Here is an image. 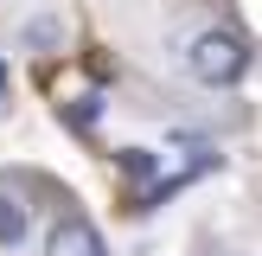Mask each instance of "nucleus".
<instances>
[{"label": "nucleus", "instance_id": "nucleus-6", "mask_svg": "<svg viewBox=\"0 0 262 256\" xmlns=\"http://www.w3.org/2000/svg\"><path fill=\"white\" fill-rule=\"evenodd\" d=\"M96 115H102V96H96V90H83V96L58 102V122H71L77 135H90V128H96Z\"/></svg>", "mask_w": 262, "mask_h": 256}, {"label": "nucleus", "instance_id": "nucleus-3", "mask_svg": "<svg viewBox=\"0 0 262 256\" xmlns=\"http://www.w3.org/2000/svg\"><path fill=\"white\" fill-rule=\"evenodd\" d=\"M26 237H32V205H26V192L0 186V250H19Z\"/></svg>", "mask_w": 262, "mask_h": 256}, {"label": "nucleus", "instance_id": "nucleus-5", "mask_svg": "<svg viewBox=\"0 0 262 256\" xmlns=\"http://www.w3.org/2000/svg\"><path fill=\"white\" fill-rule=\"evenodd\" d=\"M115 173L141 192V186H154V179H160V154H154V147H115Z\"/></svg>", "mask_w": 262, "mask_h": 256}, {"label": "nucleus", "instance_id": "nucleus-4", "mask_svg": "<svg viewBox=\"0 0 262 256\" xmlns=\"http://www.w3.org/2000/svg\"><path fill=\"white\" fill-rule=\"evenodd\" d=\"M19 45H26V51H45V58H51V51H64V45H71L64 13H32V19L19 26Z\"/></svg>", "mask_w": 262, "mask_h": 256}, {"label": "nucleus", "instance_id": "nucleus-2", "mask_svg": "<svg viewBox=\"0 0 262 256\" xmlns=\"http://www.w3.org/2000/svg\"><path fill=\"white\" fill-rule=\"evenodd\" d=\"M45 256H109V243L83 211H58L45 230Z\"/></svg>", "mask_w": 262, "mask_h": 256}, {"label": "nucleus", "instance_id": "nucleus-7", "mask_svg": "<svg viewBox=\"0 0 262 256\" xmlns=\"http://www.w3.org/2000/svg\"><path fill=\"white\" fill-rule=\"evenodd\" d=\"M0 96H7V64H0Z\"/></svg>", "mask_w": 262, "mask_h": 256}, {"label": "nucleus", "instance_id": "nucleus-1", "mask_svg": "<svg viewBox=\"0 0 262 256\" xmlns=\"http://www.w3.org/2000/svg\"><path fill=\"white\" fill-rule=\"evenodd\" d=\"M186 71L199 77L205 90H237L243 77L256 71V45L237 32V26H205L186 45Z\"/></svg>", "mask_w": 262, "mask_h": 256}]
</instances>
